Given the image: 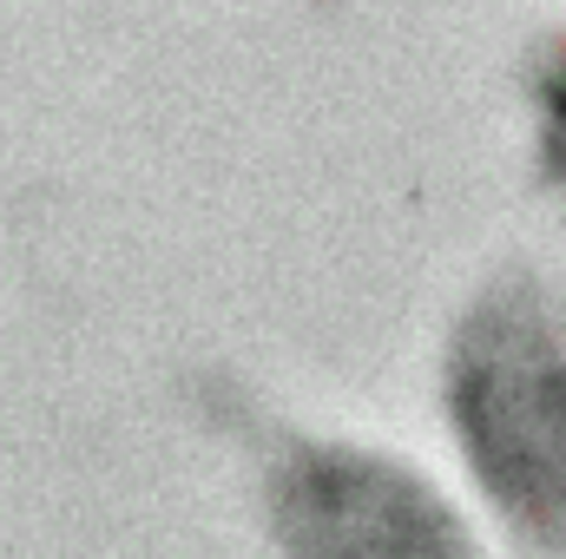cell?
<instances>
[{
  "label": "cell",
  "mask_w": 566,
  "mask_h": 559,
  "mask_svg": "<svg viewBox=\"0 0 566 559\" xmlns=\"http://www.w3.org/2000/svg\"><path fill=\"white\" fill-rule=\"evenodd\" d=\"M271 527L290 559H481L468 520L416 467L349 441L283 447L271 467Z\"/></svg>",
  "instance_id": "2"
},
{
  "label": "cell",
  "mask_w": 566,
  "mask_h": 559,
  "mask_svg": "<svg viewBox=\"0 0 566 559\" xmlns=\"http://www.w3.org/2000/svg\"><path fill=\"white\" fill-rule=\"evenodd\" d=\"M527 93H534V113H541V171L566 191V33H554L534 53Z\"/></svg>",
  "instance_id": "3"
},
{
  "label": "cell",
  "mask_w": 566,
  "mask_h": 559,
  "mask_svg": "<svg viewBox=\"0 0 566 559\" xmlns=\"http://www.w3.org/2000/svg\"><path fill=\"white\" fill-rule=\"evenodd\" d=\"M448 421L507 527L566 553V296L547 277L507 271L461 309Z\"/></svg>",
  "instance_id": "1"
}]
</instances>
